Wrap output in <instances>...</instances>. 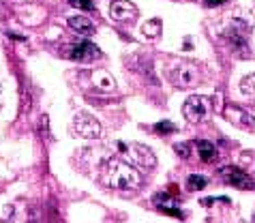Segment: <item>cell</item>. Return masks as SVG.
<instances>
[{
    "instance_id": "cell-1",
    "label": "cell",
    "mask_w": 255,
    "mask_h": 223,
    "mask_svg": "<svg viewBox=\"0 0 255 223\" xmlns=\"http://www.w3.org/2000/svg\"><path fill=\"white\" fill-rule=\"evenodd\" d=\"M103 181L112 189L120 191H135L141 187V174L133 165L120 159H110L103 172Z\"/></svg>"
},
{
    "instance_id": "cell-2",
    "label": "cell",
    "mask_w": 255,
    "mask_h": 223,
    "mask_svg": "<svg viewBox=\"0 0 255 223\" xmlns=\"http://www.w3.org/2000/svg\"><path fill=\"white\" fill-rule=\"evenodd\" d=\"M165 75L176 88H195L200 84V71L191 62L172 60L165 67Z\"/></svg>"
},
{
    "instance_id": "cell-3",
    "label": "cell",
    "mask_w": 255,
    "mask_h": 223,
    "mask_svg": "<svg viewBox=\"0 0 255 223\" xmlns=\"http://www.w3.org/2000/svg\"><path fill=\"white\" fill-rule=\"evenodd\" d=\"M116 148L123 155L129 157V159L135 163V168L139 172H150V170H154V165H157L154 155L150 153V148L144 146V144H125V142H120V144H116Z\"/></svg>"
},
{
    "instance_id": "cell-4",
    "label": "cell",
    "mask_w": 255,
    "mask_h": 223,
    "mask_svg": "<svg viewBox=\"0 0 255 223\" xmlns=\"http://www.w3.org/2000/svg\"><path fill=\"white\" fill-rule=\"evenodd\" d=\"M65 56L69 60L88 64V62H95V60L101 58V49L90 41H75V43H69L65 47Z\"/></svg>"
},
{
    "instance_id": "cell-5",
    "label": "cell",
    "mask_w": 255,
    "mask_h": 223,
    "mask_svg": "<svg viewBox=\"0 0 255 223\" xmlns=\"http://www.w3.org/2000/svg\"><path fill=\"white\" fill-rule=\"evenodd\" d=\"M73 127H75V133L82 135V138H86V140H97V138H101L103 135L101 122H99L93 114H88V112L77 114L75 120H73Z\"/></svg>"
},
{
    "instance_id": "cell-6",
    "label": "cell",
    "mask_w": 255,
    "mask_h": 223,
    "mask_svg": "<svg viewBox=\"0 0 255 223\" xmlns=\"http://www.w3.org/2000/svg\"><path fill=\"white\" fill-rule=\"evenodd\" d=\"M182 116L191 125H197L208 116V101L204 97H189L182 105Z\"/></svg>"
},
{
    "instance_id": "cell-7",
    "label": "cell",
    "mask_w": 255,
    "mask_h": 223,
    "mask_svg": "<svg viewBox=\"0 0 255 223\" xmlns=\"http://www.w3.org/2000/svg\"><path fill=\"white\" fill-rule=\"evenodd\" d=\"M137 6L129 2V0H114L110 6V15L118 24H131V21L137 19Z\"/></svg>"
},
{
    "instance_id": "cell-8",
    "label": "cell",
    "mask_w": 255,
    "mask_h": 223,
    "mask_svg": "<svg viewBox=\"0 0 255 223\" xmlns=\"http://www.w3.org/2000/svg\"><path fill=\"white\" fill-rule=\"evenodd\" d=\"M221 178L228 185L238 187V189H253L255 187L253 178L247 174V172L240 170L238 165H225V168H221Z\"/></svg>"
},
{
    "instance_id": "cell-9",
    "label": "cell",
    "mask_w": 255,
    "mask_h": 223,
    "mask_svg": "<svg viewBox=\"0 0 255 223\" xmlns=\"http://www.w3.org/2000/svg\"><path fill=\"white\" fill-rule=\"evenodd\" d=\"M247 34H249V24L245 21H232V26L225 30V37H228L234 45L240 47V54L247 56L249 54V47H247Z\"/></svg>"
},
{
    "instance_id": "cell-10",
    "label": "cell",
    "mask_w": 255,
    "mask_h": 223,
    "mask_svg": "<svg viewBox=\"0 0 255 223\" xmlns=\"http://www.w3.org/2000/svg\"><path fill=\"white\" fill-rule=\"evenodd\" d=\"M69 26L73 28L77 34H82V37H93V34L97 32L95 21L88 19V17H84V15H73V17H69Z\"/></svg>"
},
{
    "instance_id": "cell-11",
    "label": "cell",
    "mask_w": 255,
    "mask_h": 223,
    "mask_svg": "<svg viewBox=\"0 0 255 223\" xmlns=\"http://www.w3.org/2000/svg\"><path fill=\"white\" fill-rule=\"evenodd\" d=\"M154 202H157V208H159L161 213H165V215H172V217H176V219H185V215H182V211H180V208H176V206H174V202H176L174 198L165 196V193H159Z\"/></svg>"
},
{
    "instance_id": "cell-12",
    "label": "cell",
    "mask_w": 255,
    "mask_h": 223,
    "mask_svg": "<svg viewBox=\"0 0 255 223\" xmlns=\"http://www.w3.org/2000/svg\"><path fill=\"white\" fill-rule=\"evenodd\" d=\"M195 146H197V153H200L202 161L210 163V161H215V159H217V146H215L212 142H208V140H200V142H195Z\"/></svg>"
},
{
    "instance_id": "cell-13",
    "label": "cell",
    "mask_w": 255,
    "mask_h": 223,
    "mask_svg": "<svg viewBox=\"0 0 255 223\" xmlns=\"http://www.w3.org/2000/svg\"><path fill=\"white\" fill-rule=\"evenodd\" d=\"M206 185H208V178H206V176L191 174V176L187 178V191H202Z\"/></svg>"
},
{
    "instance_id": "cell-14",
    "label": "cell",
    "mask_w": 255,
    "mask_h": 223,
    "mask_svg": "<svg viewBox=\"0 0 255 223\" xmlns=\"http://www.w3.org/2000/svg\"><path fill=\"white\" fill-rule=\"evenodd\" d=\"M141 32H144V37H148V39H157L159 34H161V21L159 19L146 21L144 28H141Z\"/></svg>"
},
{
    "instance_id": "cell-15",
    "label": "cell",
    "mask_w": 255,
    "mask_h": 223,
    "mask_svg": "<svg viewBox=\"0 0 255 223\" xmlns=\"http://www.w3.org/2000/svg\"><path fill=\"white\" fill-rule=\"evenodd\" d=\"M240 90H243V95L245 97H249L255 101V73L251 75H247L243 82H240Z\"/></svg>"
},
{
    "instance_id": "cell-16",
    "label": "cell",
    "mask_w": 255,
    "mask_h": 223,
    "mask_svg": "<svg viewBox=\"0 0 255 223\" xmlns=\"http://www.w3.org/2000/svg\"><path fill=\"white\" fill-rule=\"evenodd\" d=\"M154 131H157L159 135H167V133L176 131V125H174V122H169V120H161V122L154 125Z\"/></svg>"
},
{
    "instance_id": "cell-17",
    "label": "cell",
    "mask_w": 255,
    "mask_h": 223,
    "mask_svg": "<svg viewBox=\"0 0 255 223\" xmlns=\"http://www.w3.org/2000/svg\"><path fill=\"white\" fill-rule=\"evenodd\" d=\"M69 4L75 6V9H80V11H88V13L95 11V4L90 2V0H69Z\"/></svg>"
},
{
    "instance_id": "cell-18",
    "label": "cell",
    "mask_w": 255,
    "mask_h": 223,
    "mask_svg": "<svg viewBox=\"0 0 255 223\" xmlns=\"http://www.w3.org/2000/svg\"><path fill=\"white\" fill-rule=\"evenodd\" d=\"M174 150H176V155H178L180 159H189V157H191V144H187V142L176 144Z\"/></svg>"
},
{
    "instance_id": "cell-19",
    "label": "cell",
    "mask_w": 255,
    "mask_h": 223,
    "mask_svg": "<svg viewBox=\"0 0 255 223\" xmlns=\"http://www.w3.org/2000/svg\"><path fill=\"white\" fill-rule=\"evenodd\" d=\"M225 2V0H204V4H206V6H210V9H212V6H219V4H223Z\"/></svg>"
},
{
    "instance_id": "cell-20",
    "label": "cell",
    "mask_w": 255,
    "mask_h": 223,
    "mask_svg": "<svg viewBox=\"0 0 255 223\" xmlns=\"http://www.w3.org/2000/svg\"><path fill=\"white\" fill-rule=\"evenodd\" d=\"M253 221H255V217H253Z\"/></svg>"
}]
</instances>
